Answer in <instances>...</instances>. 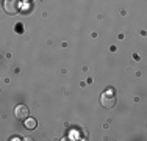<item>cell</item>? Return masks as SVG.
<instances>
[{
    "label": "cell",
    "mask_w": 147,
    "mask_h": 141,
    "mask_svg": "<svg viewBox=\"0 0 147 141\" xmlns=\"http://www.w3.org/2000/svg\"><path fill=\"white\" fill-rule=\"evenodd\" d=\"M3 8L9 16H14L20 11V0H5L3 2Z\"/></svg>",
    "instance_id": "obj_2"
},
{
    "label": "cell",
    "mask_w": 147,
    "mask_h": 141,
    "mask_svg": "<svg viewBox=\"0 0 147 141\" xmlns=\"http://www.w3.org/2000/svg\"><path fill=\"white\" fill-rule=\"evenodd\" d=\"M28 115H30V111H28V108H27L25 105H17V107L14 108V116H16V119H19V121H25V119L28 118Z\"/></svg>",
    "instance_id": "obj_3"
},
{
    "label": "cell",
    "mask_w": 147,
    "mask_h": 141,
    "mask_svg": "<svg viewBox=\"0 0 147 141\" xmlns=\"http://www.w3.org/2000/svg\"><path fill=\"white\" fill-rule=\"evenodd\" d=\"M36 125H38L36 119H31V118H27V119H25V127H27L28 130H33V129H36Z\"/></svg>",
    "instance_id": "obj_4"
},
{
    "label": "cell",
    "mask_w": 147,
    "mask_h": 141,
    "mask_svg": "<svg viewBox=\"0 0 147 141\" xmlns=\"http://www.w3.org/2000/svg\"><path fill=\"white\" fill-rule=\"evenodd\" d=\"M116 102H117V99H116V91H114L113 88L103 91L102 97H100V104H102L103 108H113L114 105H116Z\"/></svg>",
    "instance_id": "obj_1"
}]
</instances>
